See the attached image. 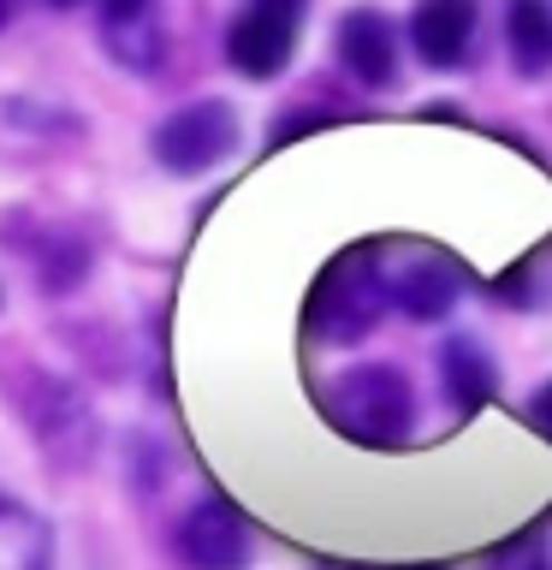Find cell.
I'll return each instance as SVG.
<instances>
[{
  "label": "cell",
  "mask_w": 552,
  "mask_h": 570,
  "mask_svg": "<svg viewBox=\"0 0 552 570\" xmlns=\"http://www.w3.org/2000/svg\"><path fill=\"white\" fill-rule=\"evenodd\" d=\"M0 392L12 399L18 422L30 428L36 452L53 470H66V475L89 470V458L101 445V428H96V410H89L83 386H71L66 374H48L36 363H12V368H0Z\"/></svg>",
  "instance_id": "obj_1"
},
{
  "label": "cell",
  "mask_w": 552,
  "mask_h": 570,
  "mask_svg": "<svg viewBox=\"0 0 552 570\" xmlns=\"http://www.w3.org/2000/svg\"><path fill=\"white\" fill-rule=\"evenodd\" d=\"M386 309H392L386 244H356L338 262H327V274L315 279L303 327H309L315 345H356V338H368L374 327H381Z\"/></svg>",
  "instance_id": "obj_2"
},
{
  "label": "cell",
  "mask_w": 552,
  "mask_h": 570,
  "mask_svg": "<svg viewBox=\"0 0 552 570\" xmlns=\"http://www.w3.org/2000/svg\"><path fill=\"white\" fill-rule=\"evenodd\" d=\"M321 410L356 445H404L410 428H416V392H410L404 368L392 363H363L333 374V386L321 392Z\"/></svg>",
  "instance_id": "obj_3"
},
{
  "label": "cell",
  "mask_w": 552,
  "mask_h": 570,
  "mask_svg": "<svg viewBox=\"0 0 552 570\" xmlns=\"http://www.w3.org/2000/svg\"><path fill=\"white\" fill-rule=\"evenodd\" d=\"M238 142H244L238 107L220 101V96H196V101L172 107V114L155 125L149 155H155V167L172 173V178H203V173L220 167Z\"/></svg>",
  "instance_id": "obj_4"
},
{
  "label": "cell",
  "mask_w": 552,
  "mask_h": 570,
  "mask_svg": "<svg viewBox=\"0 0 552 570\" xmlns=\"http://www.w3.org/2000/svg\"><path fill=\"white\" fill-rule=\"evenodd\" d=\"M463 267L434 244H386V292L410 321H440L463 297Z\"/></svg>",
  "instance_id": "obj_5"
},
{
  "label": "cell",
  "mask_w": 552,
  "mask_h": 570,
  "mask_svg": "<svg viewBox=\"0 0 552 570\" xmlns=\"http://www.w3.org/2000/svg\"><path fill=\"white\" fill-rule=\"evenodd\" d=\"M172 552L185 570H244L256 541H249V523L226 499H196L172 523Z\"/></svg>",
  "instance_id": "obj_6"
},
{
  "label": "cell",
  "mask_w": 552,
  "mask_h": 570,
  "mask_svg": "<svg viewBox=\"0 0 552 570\" xmlns=\"http://www.w3.org/2000/svg\"><path fill=\"white\" fill-rule=\"evenodd\" d=\"M0 232H7L12 249L30 262V274H36V285H42L48 297H66V292H78V285H83V274H89V238L78 226L36 220V214H12Z\"/></svg>",
  "instance_id": "obj_7"
},
{
  "label": "cell",
  "mask_w": 552,
  "mask_h": 570,
  "mask_svg": "<svg viewBox=\"0 0 552 570\" xmlns=\"http://www.w3.org/2000/svg\"><path fill=\"white\" fill-rule=\"evenodd\" d=\"M297 24H303V12L249 0V7L226 24V66L244 71V78H256V83L279 78L297 53Z\"/></svg>",
  "instance_id": "obj_8"
},
{
  "label": "cell",
  "mask_w": 552,
  "mask_h": 570,
  "mask_svg": "<svg viewBox=\"0 0 552 570\" xmlns=\"http://www.w3.org/2000/svg\"><path fill=\"white\" fill-rule=\"evenodd\" d=\"M333 48H338V66H345L363 89H386L398 78V30H392L386 12L351 7L333 30Z\"/></svg>",
  "instance_id": "obj_9"
},
{
  "label": "cell",
  "mask_w": 552,
  "mask_h": 570,
  "mask_svg": "<svg viewBox=\"0 0 552 570\" xmlns=\"http://www.w3.org/2000/svg\"><path fill=\"white\" fill-rule=\"evenodd\" d=\"M475 0H416L410 12V48L427 71H457L475 48Z\"/></svg>",
  "instance_id": "obj_10"
},
{
  "label": "cell",
  "mask_w": 552,
  "mask_h": 570,
  "mask_svg": "<svg viewBox=\"0 0 552 570\" xmlns=\"http://www.w3.org/2000/svg\"><path fill=\"white\" fill-rule=\"evenodd\" d=\"M101 7V48L125 71H160L167 66V24L155 0H96Z\"/></svg>",
  "instance_id": "obj_11"
},
{
  "label": "cell",
  "mask_w": 552,
  "mask_h": 570,
  "mask_svg": "<svg viewBox=\"0 0 552 570\" xmlns=\"http://www.w3.org/2000/svg\"><path fill=\"white\" fill-rule=\"evenodd\" d=\"M440 392H445V404H452L457 416H475V410L499 392V363H493V351L481 345L475 333H445V345H440Z\"/></svg>",
  "instance_id": "obj_12"
},
{
  "label": "cell",
  "mask_w": 552,
  "mask_h": 570,
  "mask_svg": "<svg viewBox=\"0 0 552 570\" xmlns=\"http://www.w3.org/2000/svg\"><path fill=\"white\" fill-rule=\"evenodd\" d=\"M499 30H505L511 66L523 78H546L552 71V0H505Z\"/></svg>",
  "instance_id": "obj_13"
},
{
  "label": "cell",
  "mask_w": 552,
  "mask_h": 570,
  "mask_svg": "<svg viewBox=\"0 0 552 570\" xmlns=\"http://www.w3.org/2000/svg\"><path fill=\"white\" fill-rule=\"evenodd\" d=\"M53 564V534L24 499L0 493V570H48Z\"/></svg>",
  "instance_id": "obj_14"
},
{
  "label": "cell",
  "mask_w": 552,
  "mask_h": 570,
  "mask_svg": "<svg viewBox=\"0 0 552 570\" xmlns=\"http://www.w3.org/2000/svg\"><path fill=\"white\" fill-rule=\"evenodd\" d=\"M529 422H534V428H541V434L552 440V381L534 386V399H529Z\"/></svg>",
  "instance_id": "obj_15"
},
{
  "label": "cell",
  "mask_w": 552,
  "mask_h": 570,
  "mask_svg": "<svg viewBox=\"0 0 552 570\" xmlns=\"http://www.w3.org/2000/svg\"><path fill=\"white\" fill-rule=\"evenodd\" d=\"M505 570H552V559H541V552H523V559H505Z\"/></svg>",
  "instance_id": "obj_16"
},
{
  "label": "cell",
  "mask_w": 552,
  "mask_h": 570,
  "mask_svg": "<svg viewBox=\"0 0 552 570\" xmlns=\"http://www.w3.org/2000/svg\"><path fill=\"white\" fill-rule=\"evenodd\" d=\"M12 12H18V0H0V30L12 24Z\"/></svg>",
  "instance_id": "obj_17"
},
{
  "label": "cell",
  "mask_w": 552,
  "mask_h": 570,
  "mask_svg": "<svg viewBox=\"0 0 552 570\" xmlns=\"http://www.w3.org/2000/svg\"><path fill=\"white\" fill-rule=\"evenodd\" d=\"M267 7H285V12H303L309 0H267Z\"/></svg>",
  "instance_id": "obj_18"
},
{
  "label": "cell",
  "mask_w": 552,
  "mask_h": 570,
  "mask_svg": "<svg viewBox=\"0 0 552 570\" xmlns=\"http://www.w3.org/2000/svg\"><path fill=\"white\" fill-rule=\"evenodd\" d=\"M48 7H60V12H71V7H89V0H48Z\"/></svg>",
  "instance_id": "obj_19"
}]
</instances>
